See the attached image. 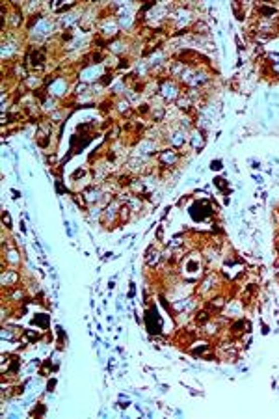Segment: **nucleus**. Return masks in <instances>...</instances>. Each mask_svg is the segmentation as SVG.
Listing matches in <instances>:
<instances>
[{
  "label": "nucleus",
  "mask_w": 279,
  "mask_h": 419,
  "mask_svg": "<svg viewBox=\"0 0 279 419\" xmlns=\"http://www.w3.org/2000/svg\"><path fill=\"white\" fill-rule=\"evenodd\" d=\"M158 81V97L162 99V101H166V103H171V101H177V99L181 97V86L177 84L173 79H170V77H164V79H157Z\"/></svg>",
  "instance_id": "1"
},
{
  "label": "nucleus",
  "mask_w": 279,
  "mask_h": 419,
  "mask_svg": "<svg viewBox=\"0 0 279 419\" xmlns=\"http://www.w3.org/2000/svg\"><path fill=\"white\" fill-rule=\"evenodd\" d=\"M181 272L186 274L188 282H194L195 277L201 276V272H203V259L197 257V253H186Z\"/></svg>",
  "instance_id": "2"
},
{
  "label": "nucleus",
  "mask_w": 279,
  "mask_h": 419,
  "mask_svg": "<svg viewBox=\"0 0 279 419\" xmlns=\"http://www.w3.org/2000/svg\"><path fill=\"white\" fill-rule=\"evenodd\" d=\"M157 161H158V168L160 170H170V168H175L181 161V151H177L173 148H166L160 149L157 155Z\"/></svg>",
  "instance_id": "3"
},
{
  "label": "nucleus",
  "mask_w": 279,
  "mask_h": 419,
  "mask_svg": "<svg viewBox=\"0 0 279 419\" xmlns=\"http://www.w3.org/2000/svg\"><path fill=\"white\" fill-rule=\"evenodd\" d=\"M108 71H106V65H88V67L80 69V82H84V84H88V86H91L93 82H97L103 79V75H106Z\"/></svg>",
  "instance_id": "4"
},
{
  "label": "nucleus",
  "mask_w": 279,
  "mask_h": 419,
  "mask_svg": "<svg viewBox=\"0 0 279 419\" xmlns=\"http://www.w3.org/2000/svg\"><path fill=\"white\" fill-rule=\"evenodd\" d=\"M220 291V277L214 274V272H208L205 277H203V282H201V287L197 289V293L199 295H205V296H216Z\"/></svg>",
  "instance_id": "5"
},
{
  "label": "nucleus",
  "mask_w": 279,
  "mask_h": 419,
  "mask_svg": "<svg viewBox=\"0 0 279 419\" xmlns=\"http://www.w3.org/2000/svg\"><path fill=\"white\" fill-rule=\"evenodd\" d=\"M47 92L52 99H63L69 93V81L63 77H54L52 82L47 86Z\"/></svg>",
  "instance_id": "6"
},
{
  "label": "nucleus",
  "mask_w": 279,
  "mask_h": 419,
  "mask_svg": "<svg viewBox=\"0 0 279 419\" xmlns=\"http://www.w3.org/2000/svg\"><path fill=\"white\" fill-rule=\"evenodd\" d=\"M157 148L158 146L153 138H146V140H142V142L136 146V153H134V157H138L142 161H147L149 157H153V155L157 153Z\"/></svg>",
  "instance_id": "7"
},
{
  "label": "nucleus",
  "mask_w": 279,
  "mask_h": 419,
  "mask_svg": "<svg viewBox=\"0 0 279 419\" xmlns=\"http://www.w3.org/2000/svg\"><path fill=\"white\" fill-rule=\"evenodd\" d=\"M168 144H170V148L173 149H182L186 144H188V136H186V130H182L181 127H177V129H171L170 132H168Z\"/></svg>",
  "instance_id": "8"
},
{
  "label": "nucleus",
  "mask_w": 279,
  "mask_h": 419,
  "mask_svg": "<svg viewBox=\"0 0 279 419\" xmlns=\"http://www.w3.org/2000/svg\"><path fill=\"white\" fill-rule=\"evenodd\" d=\"M119 209H121V203H119V201H114V199L104 207L103 218H101L104 226H108L110 228V226H114V224L117 222V218H119Z\"/></svg>",
  "instance_id": "9"
},
{
  "label": "nucleus",
  "mask_w": 279,
  "mask_h": 419,
  "mask_svg": "<svg viewBox=\"0 0 279 419\" xmlns=\"http://www.w3.org/2000/svg\"><path fill=\"white\" fill-rule=\"evenodd\" d=\"M146 326H147V330H149V333L162 332V321H160V317L157 315L155 306H151L149 311L146 313Z\"/></svg>",
  "instance_id": "10"
},
{
  "label": "nucleus",
  "mask_w": 279,
  "mask_h": 419,
  "mask_svg": "<svg viewBox=\"0 0 279 419\" xmlns=\"http://www.w3.org/2000/svg\"><path fill=\"white\" fill-rule=\"evenodd\" d=\"M188 144H190V148L194 149V151H199L201 148H205V144H206L205 130H201V129H197V127H194V129L190 130Z\"/></svg>",
  "instance_id": "11"
},
{
  "label": "nucleus",
  "mask_w": 279,
  "mask_h": 419,
  "mask_svg": "<svg viewBox=\"0 0 279 419\" xmlns=\"http://www.w3.org/2000/svg\"><path fill=\"white\" fill-rule=\"evenodd\" d=\"M52 136V127L50 123H41L39 125V130H37V146L41 149H49L50 146V138Z\"/></svg>",
  "instance_id": "12"
},
{
  "label": "nucleus",
  "mask_w": 279,
  "mask_h": 419,
  "mask_svg": "<svg viewBox=\"0 0 279 419\" xmlns=\"http://www.w3.org/2000/svg\"><path fill=\"white\" fill-rule=\"evenodd\" d=\"M2 287L4 289H15L17 287V284H19V274H17V270L15 268H8V270H2Z\"/></svg>",
  "instance_id": "13"
},
{
  "label": "nucleus",
  "mask_w": 279,
  "mask_h": 419,
  "mask_svg": "<svg viewBox=\"0 0 279 419\" xmlns=\"http://www.w3.org/2000/svg\"><path fill=\"white\" fill-rule=\"evenodd\" d=\"M190 352L194 356H201V358H213V346L208 341H199V343H190Z\"/></svg>",
  "instance_id": "14"
},
{
  "label": "nucleus",
  "mask_w": 279,
  "mask_h": 419,
  "mask_svg": "<svg viewBox=\"0 0 279 419\" xmlns=\"http://www.w3.org/2000/svg\"><path fill=\"white\" fill-rule=\"evenodd\" d=\"M257 13H259V17H261V19L273 21V19H275V15L279 13V8L273 6V4H261V6H257Z\"/></svg>",
  "instance_id": "15"
},
{
  "label": "nucleus",
  "mask_w": 279,
  "mask_h": 419,
  "mask_svg": "<svg viewBox=\"0 0 279 419\" xmlns=\"http://www.w3.org/2000/svg\"><path fill=\"white\" fill-rule=\"evenodd\" d=\"M164 259V255L158 252L157 246H149L146 252V263L147 266H151V268H155V266H158V263Z\"/></svg>",
  "instance_id": "16"
},
{
  "label": "nucleus",
  "mask_w": 279,
  "mask_h": 419,
  "mask_svg": "<svg viewBox=\"0 0 279 419\" xmlns=\"http://www.w3.org/2000/svg\"><path fill=\"white\" fill-rule=\"evenodd\" d=\"M10 263V268H15V266L21 263V259H19V253L15 248H4V263Z\"/></svg>",
  "instance_id": "17"
},
{
  "label": "nucleus",
  "mask_w": 279,
  "mask_h": 419,
  "mask_svg": "<svg viewBox=\"0 0 279 419\" xmlns=\"http://www.w3.org/2000/svg\"><path fill=\"white\" fill-rule=\"evenodd\" d=\"M10 25H12V28H19V26L25 23V17H23V12H21V8L19 6H13L12 13H10Z\"/></svg>",
  "instance_id": "18"
},
{
  "label": "nucleus",
  "mask_w": 279,
  "mask_h": 419,
  "mask_svg": "<svg viewBox=\"0 0 279 419\" xmlns=\"http://www.w3.org/2000/svg\"><path fill=\"white\" fill-rule=\"evenodd\" d=\"M214 185L218 186V188H224V190H225V194H229V190H227V188H225V179H220V177H216V179H214Z\"/></svg>",
  "instance_id": "19"
},
{
  "label": "nucleus",
  "mask_w": 279,
  "mask_h": 419,
  "mask_svg": "<svg viewBox=\"0 0 279 419\" xmlns=\"http://www.w3.org/2000/svg\"><path fill=\"white\" fill-rule=\"evenodd\" d=\"M211 168H213V170H222V168H224V162H222V161H213V162H211Z\"/></svg>",
  "instance_id": "20"
},
{
  "label": "nucleus",
  "mask_w": 279,
  "mask_h": 419,
  "mask_svg": "<svg viewBox=\"0 0 279 419\" xmlns=\"http://www.w3.org/2000/svg\"><path fill=\"white\" fill-rule=\"evenodd\" d=\"M82 175H86V170H84V168H82V170H79V172H75V173H73V181H79V179L82 177Z\"/></svg>",
  "instance_id": "21"
},
{
  "label": "nucleus",
  "mask_w": 279,
  "mask_h": 419,
  "mask_svg": "<svg viewBox=\"0 0 279 419\" xmlns=\"http://www.w3.org/2000/svg\"><path fill=\"white\" fill-rule=\"evenodd\" d=\"M4 222H6V228H12V224H10V215H8V213H4Z\"/></svg>",
  "instance_id": "22"
},
{
  "label": "nucleus",
  "mask_w": 279,
  "mask_h": 419,
  "mask_svg": "<svg viewBox=\"0 0 279 419\" xmlns=\"http://www.w3.org/2000/svg\"><path fill=\"white\" fill-rule=\"evenodd\" d=\"M268 332H270V330H268V326H266V324H262V333H268Z\"/></svg>",
  "instance_id": "23"
},
{
  "label": "nucleus",
  "mask_w": 279,
  "mask_h": 419,
  "mask_svg": "<svg viewBox=\"0 0 279 419\" xmlns=\"http://www.w3.org/2000/svg\"><path fill=\"white\" fill-rule=\"evenodd\" d=\"M275 248H277V253H279V239H277V242H275Z\"/></svg>",
  "instance_id": "24"
}]
</instances>
